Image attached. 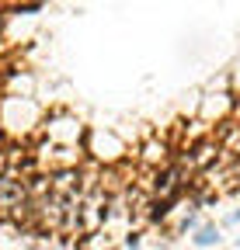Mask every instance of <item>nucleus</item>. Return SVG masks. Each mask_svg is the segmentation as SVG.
Returning a JSON list of instances; mask_svg holds the SVG:
<instances>
[{
    "label": "nucleus",
    "instance_id": "0eeeda50",
    "mask_svg": "<svg viewBox=\"0 0 240 250\" xmlns=\"http://www.w3.org/2000/svg\"><path fill=\"white\" fill-rule=\"evenodd\" d=\"M237 247H240V236H237Z\"/></svg>",
    "mask_w": 240,
    "mask_h": 250
},
{
    "label": "nucleus",
    "instance_id": "423d86ee",
    "mask_svg": "<svg viewBox=\"0 0 240 250\" xmlns=\"http://www.w3.org/2000/svg\"><path fill=\"white\" fill-rule=\"evenodd\" d=\"M223 223H226V226H240V208H237V212H230Z\"/></svg>",
    "mask_w": 240,
    "mask_h": 250
},
{
    "label": "nucleus",
    "instance_id": "f257e3e1",
    "mask_svg": "<svg viewBox=\"0 0 240 250\" xmlns=\"http://www.w3.org/2000/svg\"><path fill=\"white\" fill-rule=\"evenodd\" d=\"M174 208H177L174 198H157V195H153V198H150V205H146V215H143L146 226H164Z\"/></svg>",
    "mask_w": 240,
    "mask_h": 250
},
{
    "label": "nucleus",
    "instance_id": "f03ea898",
    "mask_svg": "<svg viewBox=\"0 0 240 250\" xmlns=\"http://www.w3.org/2000/svg\"><path fill=\"white\" fill-rule=\"evenodd\" d=\"M219 240H223V229H219L216 223H202V226L192 233V243H195L198 250H216Z\"/></svg>",
    "mask_w": 240,
    "mask_h": 250
},
{
    "label": "nucleus",
    "instance_id": "7ed1b4c3",
    "mask_svg": "<svg viewBox=\"0 0 240 250\" xmlns=\"http://www.w3.org/2000/svg\"><path fill=\"white\" fill-rule=\"evenodd\" d=\"M7 14H21V18H28V14H42L45 11V4H39V0H35V4H11V7H4Z\"/></svg>",
    "mask_w": 240,
    "mask_h": 250
},
{
    "label": "nucleus",
    "instance_id": "20e7f679",
    "mask_svg": "<svg viewBox=\"0 0 240 250\" xmlns=\"http://www.w3.org/2000/svg\"><path fill=\"white\" fill-rule=\"evenodd\" d=\"M202 223H198V215H188V212H181V223H177V233H195Z\"/></svg>",
    "mask_w": 240,
    "mask_h": 250
},
{
    "label": "nucleus",
    "instance_id": "39448f33",
    "mask_svg": "<svg viewBox=\"0 0 240 250\" xmlns=\"http://www.w3.org/2000/svg\"><path fill=\"white\" fill-rule=\"evenodd\" d=\"M122 247H126V250H139V247H143V229H129L126 240H122Z\"/></svg>",
    "mask_w": 240,
    "mask_h": 250
}]
</instances>
